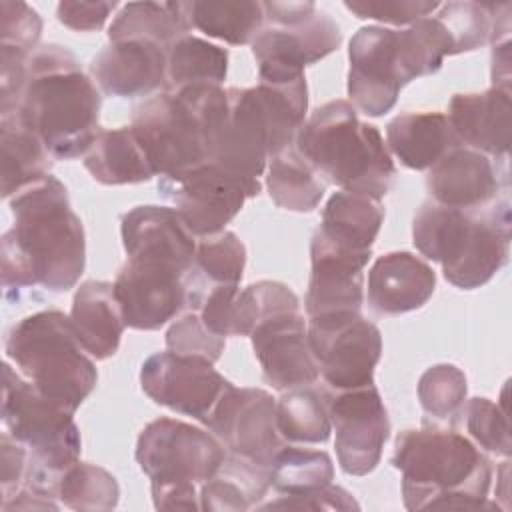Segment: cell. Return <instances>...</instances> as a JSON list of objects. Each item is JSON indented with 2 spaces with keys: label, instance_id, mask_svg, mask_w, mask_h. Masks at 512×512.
<instances>
[{
  "label": "cell",
  "instance_id": "obj_1",
  "mask_svg": "<svg viewBox=\"0 0 512 512\" xmlns=\"http://www.w3.org/2000/svg\"><path fill=\"white\" fill-rule=\"evenodd\" d=\"M12 228L2 236V286L6 294L42 286L66 292L86 266L84 226L56 176L10 198Z\"/></svg>",
  "mask_w": 512,
  "mask_h": 512
},
{
  "label": "cell",
  "instance_id": "obj_2",
  "mask_svg": "<svg viewBox=\"0 0 512 512\" xmlns=\"http://www.w3.org/2000/svg\"><path fill=\"white\" fill-rule=\"evenodd\" d=\"M392 464L408 510H492V462L464 434L424 424L398 434Z\"/></svg>",
  "mask_w": 512,
  "mask_h": 512
},
{
  "label": "cell",
  "instance_id": "obj_3",
  "mask_svg": "<svg viewBox=\"0 0 512 512\" xmlns=\"http://www.w3.org/2000/svg\"><path fill=\"white\" fill-rule=\"evenodd\" d=\"M100 92L76 56L58 44L38 46L28 60L16 108L56 160L84 156L100 134Z\"/></svg>",
  "mask_w": 512,
  "mask_h": 512
},
{
  "label": "cell",
  "instance_id": "obj_4",
  "mask_svg": "<svg viewBox=\"0 0 512 512\" xmlns=\"http://www.w3.org/2000/svg\"><path fill=\"white\" fill-rule=\"evenodd\" d=\"M228 114L214 142L210 162L234 176L260 184L276 154L296 142L308 110L306 78L290 84L258 82L252 88H228Z\"/></svg>",
  "mask_w": 512,
  "mask_h": 512
},
{
  "label": "cell",
  "instance_id": "obj_5",
  "mask_svg": "<svg viewBox=\"0 0 512 512\" xmlns=\"http://www.w3.org/2000/svg\"><path fill=\"white\" fill-rule=\"evenodd\" d=\"M416 250L442 266L460 288L484 286L510 254V202L500 198L480 210H458L426 200L412 220Z\"/></svg>",
  "mask_w": 512,
  "mask_h": 512
},
{
  "label": "cell",
  "instance_id": "obj_6",
  "mask_svg": "<svg viewBox=\"0 0 512 512\" xmlns=\"http://www.w3.org/2000/svg\"><path fill=\"white\" fill-rule=\"evenodd\" d=\"M302 158L346 192L382 200L396 182V166L380 130L360 122L346 100L318 106L294 142Z\"/></svg>",
  "mask_w": 512,
  "mask_h": 512
},
{
  "label": "cell",
  "instance_id": "obj_7",
  "mask_svg": "<svg viewBox=\"0 0 512 512\" xmlns=\"http://www.w3.org/2000/svg\"><path fill=\"white\" fill-rule=\"evenodd\" d=\"M228 114L222 86L162 90L132 112V130L156 176H176L210 160Z\"/></svg>",
  "mask_w": 512,
  "mask_h": 512
},
{
  "label": "cell",
  "instance_id": "obj_8",
  "mask_svg": "<svg viewBox=\"0 0 512 512\" xmlns=\"http://www.w3.org/2000/svg\"><path fill=\"white\" fill-rule=\"evenodd\" d=\"M6 356L40 394L76 412L92 394L98 372L80 344L70 316L42 310L16 322L6 334Z\"/></svg>",
  "mask_w": 512,
  "mask_h": 512
},
{
  "label": "cell",
  "instance_id": "obj_9",
  "mask_svg": "<svg viewBox=\"0 0 512 512\" xmlns=\"http://www.w3.org/2000/svg\"><path fill=\"white\" fill-rule=\"evenodd\" d=\"M226 448L202 428L176 418H156L136 442V462L150 478L158 510H200V486L222 466Z\"/></svg>",
  "mask_w": 512,
  "mask_h": 512
},
{
  "label": "cell",
  "instance_id": "obj_10",
  "mask_svg": "<svg viewBox=\"0 0 512 512\" xmlns=\"http://www.w3.org/2000/svg\"><path fill=\"white\" fill-rule=\"evenodd\" d=\"M264 28L252 42L260 82L290 84L304 68L338 50L340 26L314 2H262Z\"/></svg>",
  "mask_w": 512,
  "mask_h": 512
},
{
  "label": "cell",
  "instance_id": "obj_11",
  "mask_svg": "<svg viewBox=\"0 0 512 512\" xmlns=\"http://www.w3.org/2000/svg\"><path fill=\"white\" fill-rule=\"evenodd\" d=\"M2 422L6 432L28 448L32 460L60 476L78 462L82 450L74 412L48 400L8 362L2 366Z\"/></svg>",
  "mask_w": 512,
  "mask_h": 512
},
{
  "label": "cell",
  "instance_id": "obj_12",
  "mask_svg": "<svg viewBox=\"0 0 512 512\" xmlns=\"http://www.w3.org/2000/svg\"><path fill=\"white\" fill-rule=\"evenodd\" d=\"M308 340L330 390L374 384V370L382 354V334L360 312L308 318Z\"/></svg>",
  "mask_w": 512,
  "mask_h": 512
},
{
  "label": "cell",
  "instance_id": "obj_13",
  "mask_svg": "<svg viewBox=\"0 0 512 512\" xmlns=\"http://www.w3.org/2000/svg\"><path fill=\"white\" fill-rule=\"evenodd\" d=\"M192 272L164 258L130 256L114 280L124 324L134 330H158L190 308Z\"/></svg>",
  "mask_w": 512,
  "mask_h": 512
},
{
  "label": "cell",
  "instance_id": "obj_14",
  "mask_svg": "<svg viewBox=\"0 0 512 512\" xmlns=\"http://www.w3.org/2000/svg\"><path fill=\"white\" fill-rule=\"evenodd\" d=\"M158 192L172 202L196 238H206L222 232L244 202L258 196L260 184L246 182L208 160L176 176H160Z\"/></svg>",
  "mask_w": 512,
  "mask_h": 512
},
{
  "label": "cell",
  "instance_id": "obj_15",
  "mask_svg": "<svg viewBox=\"0 0 512 512\" xmlns=\"http://www.w3.org/2000/svg\"><path fill=\"white\" fill-rule=\"evenodd\" d=\"M336 432V456L350 476L370 474L390 436V420L374 384L322 394Z\"/></svg>",
  "mask_w": 512,
  "mask_h": 512
},
{
  "label": "cell",
  "instance_id": "obj_16",
  "mask_svg": "<svg viewBox=\"0 0 512 512\" xmlns=\"http://www.w3.org/2000/svg\"><path fill=\"white\" fill-rule=\"evenodd\" d=\"M350 104L366 116L390 112L410 82L398 42V30L362 26L348 46Z\"/></svg>",
  "mask_w": 512,
  "mask_h": 512
},
{
  "label": "cell",
  "instance_id": "obj_17",
  "mask_svg": "<svg viewBox=\"0 0 512 512\" xmlns=\"http://www.w3.org/2000/svg\"><path fill=\"white\" fill-rule=\"evenodd\" d=\"M140 386L156 404L204 424L234 384L212 362L166 350L144 360Z\"/></svg>",
  "mask_w": 512,
  "mask_h": 512
},
{
  "label": "cell",
  "instance_id": "obj_18",
  "mask_svg": "<svg viewBox=\"0 0 512 512\" xmlns=\"http://www.w3.org/2000/svg\"><path fill=\"white\" fill-rule=\"evenodd\" d=\"M204 426L222 442L228 454L270 468L286 446L276 426V400L262 388L232 386Z\"/></svg>",
  "mask_w": 512,
  "mask_h": 512
},
{
  "label": "cell",
  "instance_id": "obj_19",
  "mask_svg": "<svg viewBox=\"0 0 512 512\" xmlns=\"http://www.w3.org/2000/svg\"><path fill=\"white\" fill-rule=\"evenodd\" d=\"M508 162L498 166V160L456 146L428 168L426 186L434 202L458 208L480 210L500 200V192L508 190Z\"/></svg>",
  "mask_w": 512,
  "mask_h": 512
},
{
  "label": "cell",
  "instance_id": "obj_20",
  "mask_svg": "<svg viewBox=\"0 0 512 512\" xmlns=\"http://www.w3.org/2000/svg\"><path fill=\"white\" fill-rule=\"evenodd\" d=\"M252 348L272 388L286 392L306 388L320 376L314 360L308 324L300 312H288L260 322L252 334Z\"/></svg>",
  "mask_w": 512,
  "mask_h": 512
},
{
  "label": "cell",
  "instance_id": "obj_21",
  "mask_svg": "<svg viewBox=\"0 0 512 512\" xmlns=\"http://www.w3.org/2000/svg\"><path fill=\"white\" fill-rule=\"evenodd\" d=\"M90 78L118 98L162 92L168 88V50L146 40L110 42L92 58Z\"/></svg>",
  "mask_w": 512,
  "mask_h": 512
},
{
  "label": "cell",
  "instance_id": "obj_22",
  "mask_svg": "<svg viewBox=\"0 0 512 512\" xmlns=\"http://www.w3.org/2000/svg\"><path fill=\"white\" fill-rule=\"evenodd\" d=\"M368 260V254L338 250L314 234L310 242L312 268L304 300L308 318L360 312L364 302V268Z\"/></svg>",
  "mask_w": 512,
  "mask_h": 512
},
{
  "label": "cell",
  "instance_id": "obj_23",
  "mask_svg": "<svg viewBox=\"0 0 512 512\" xmlns=\"http://www.w3.org/2000/svg\"><path fill=\"white\" fill-rule=\"evenodd\" d=\"M510 88L492 86L484 92L454 94L448 120L462 146L478 150L492 160L508 162L510 152Z\"/></svg>",
  "mask_w": 512,
  "mask_h": 512
},
{
  "label": "cell",
  "instance_id": "obj_24",
  "mask_svg": "<svg viewBox=\"0 0 512 512\" xmlns=\"http://www.w3.org/2000/svg\"><path fill=\"white\" fill-rule=\"evenodd\" d=\"M122 244L126 256H154L194 270L196 236L180 214L168 206H136L122 216Z\"/></svg>",
  "mask_w": 512,
  "mask_h": 512
},
{
  "label": "cell",
  "instance_id": "obj_25",
  "mask_svg": "<svg viewBox=\"0 0 512 512\" xmlns=\"http://www.w3.org/2000/svg\"><path fill=\"white\" fill-rule=\"evenodd\" d=\"M434 288V270L412 252L384 254L368 272V304L386 316L422 308L432 298Z\"/></svg>",
  "mask_w": 512,
  "mask_h": 512
},
{
  "label": "cell",
  "instance_id": "obj_26",
  "mask_svg": "<svg viewBox=\"0 0 512 512\" xmlns=\"http://www.w3.org/2000/svg\"><path fill=\"white\" fill-rule=\"evenodd\" d=\"M70 322L92 358L106 360L114 356L126 328L114 294V282L88 280L80 284L72 300Z\"/></svg>",
  "mask_w": 512,
  "mask_h": 512
},
{
  "label": "cell",
  "instance_id": "obj_27",
  "mask_svg": "<svg viewBox=\"0 0 512 512\" xmlns=\"http://www.w3.org/2000/svg\"><path fill=\"white\" fill-rule=\"evenodd\" d=\"M388 150L412 170H428L444 154L462 146L442 112L400 114L386 126Z\"/></svg>",
  "mask_w": 512,
  "mask_h": 512
},
{
  "label": "cell",
  "instance_id": "obj_28",
  "mask_svg": "<svg viewBox=\"0 0 512 512\" xmlns=\"http://www.w3.org/2000/svg\"><path fill=\"white\" fill-rule=\"evenodd\" d=\"M382 222L384 208L380 200L340 190L328 198L314 234L338 250L372 256Z\"/></svg>",
  "mask_w": 512,
  "mask_h": 512
},
{
  "label": "cell",
  "instance_id": "obj_29",
  "mask_svg": "<svg viewBox=\"0 0 512 512\" xmlns=\"http://www.w3.org/2000/svg\"><path fill=\"white\" fill-rule=\"evenodd\" d=\"M0 148L4 198L50 176V152L18 110L0 116Z\"/></svg>",
  "mask_w": 512,
  "mask_h": 512
},
{
  "label": "cell",
  "instance_id": "obj_30",
  "mask_svg": "<svg viewBox=\"0 0 512 512\" xmlns=\"http://www.w3.org/2000/svg\"><path fill=\"white\" fill-rule=\"evenodd\" d=\"M84 166L96 182L106 186L138 184L156 176L132 126L100 130L84 154Z\"/></svg>",
  "mask_w": 512,
  "mask_h": 512
},
{
  "label": "cell",
  "instance_id": "obj_31",
  "mask_svg": "<svg viewBox=\"0 0 512 512\" xmlns=\"http://www.w3.org/2000/svg\"><path fill=\"white\" fill-rule=\"evenodd\" d=\"M510 12V2H448L434 18L444 26L454 56L508 38Z\"/></svg>",
  "mask_w": 512,
  "mask_h": 512
},
{
  "label": "cell",
  "instance_id": "obj_32",
  "mask_svg": "<svg viewBox=\"0 0 512 512\" xmlns=\"http://www.w3.org/2000/svg\"><path fill=\"white\" fill-rule=\"evenodd\" d=\"M268 490V468L226 452L220 470L200 486V510L242 512L258 508Z\"/></svg>",
  "mask_w": 512,
  "mask_h": 512
},
{
  "label": "cell",
  "instance_id": "obj_33",
  "mask_svg": "<svg viewBox=\"0 0 512 512\" xmlns=\"http://www.w3.org/2000/svg\"><path fill=\"white\" fill-rule=\"evenodd\" d=\"M182 8L190 30L196 28L206 36L224 40L232 46L252 44L266 22L262 2L254 0H192L182 2Z\"/></svg>",
  "mask_w": 512,
  "mask_h": 512
},
{
  "label": "cell",
  "instance_id": "obj_34",
  "mask_svg": "<svg viewBox=\"0 0 512 512\" xmlns=\"http://www.w3.org/2000/svg\"><path fill=\"white\" fill-rule=\"evenodd\" d=\"M190 32L182 2H128L108 28V40H146L170 48Z\"/></svg>",
  "mask_w": 512,
  "mask_h": 512
},
{
  "label": "cell",
  "instance_id": "obj_35",
  "mask_svg": "<svg viewBox=\"0 0 512 512\" xmlns=\"http://www.w3.org/2000/svg\"><path fill=\"white\" fill-rule=\"evenodd\" d=\"M266 186L272 202L290 212H312L326 192V182L294 144L270 158Z\"/></svg>",
  "mask_w": 512,
  "mask_h": 512
},
{
  "label": "cell",
  "instance_id": "obj_36",
  "mask_svg": "<svg viewBox=\"0 0 512 512\" xmlns=\"http://www.w3.org/2000/svg\"><path fill=\"white\" fill-rule=\"evenodd\" d=\"M228 72V52L198 36L186 34L168 48V88L220 86Z\"/></svg>",
  "mask_w": 512,
  "mask_h": 512
},
{
  "label": "cell",
  "instance_id": "obj_37",
  "mask_svg": "<svg viewBox=\"0 0 512 512\" xmlns=\"http://www.w3.org/2000/svg\"><path fill=\"white\" fill-rule=\"evenodd\" d=\"M246 266V248L242 240L230 232L222 230L218 234L200 238L196 242L194 254V304L210 286L222 284H240L242 272Z\"/></svg>",
  "mask_w": 512,
  "mask_h": 512
},
{
  "label": "cell",
  "instance_id": "obj_38",
  "mask_svg": "<svg viewBox=\"0 0 512 512\" xmlns=\"http://www.w3.org/2000/svg\"><path fill=\"white\" fill-rule=\"evenodd\" d=\"M270 488L278 496H300L332 484L334 464L322 450L284 446L272 460Z\"/></svg>",
  "mask_w": 512,
  "mask_h": 512
},
{
  "label": "cell",
  "instance_id": "obj_39",
  "mask_svg": "<svg viewBox=\"0 0 512 512\" xmlns=\"http://www.w3.org/2000/svg\"><path fill=\"white\" fill-rule=\"evenodd\" d=\"M276 426L286 442L320 444L330 438L332 424L322 394L306 388L286 390L276 402Z\"/></svg>",
  "mask_w": 512,
  "mask_h": 512
},
{
  "label": "cell",
  "instance_id": "obj_40",
  "mask_svg": "<svg viewBox=\"0 0 512 512\" xmlns=\"http://www.w3.org/2000/svg\"><path fill=\"white\" fill-rule=\"evenodd\" d=\"M56 498H60L66 508L80 512L112 510L118 504L120 486L108 470L96 464L76 462L60 472Z\"/></svg>",
  "mask_w": 512,
  "mask_h": 512
},
{
  "label": "cell",
  "instance_id": "obj_41",
  "mask_svg": "<svg viewBox=\"0 0 512 512\" xmlns=\"http://www.w3.org/2000/svg\"><path fill=\"white\" fill-rule=\"evenodd\" d=\"M288 312H300V300L286 284L276 280L254 282L236 296L234 336H250L260 322Z\"/></svg>",
  "mask_w": 512,
  "mask_h": 512
},
{
  "label": "cell",
  "instance_id": "obj_42",
  "mask_svg": "<svg viewBox=\"0 0 512 512\" xmlns=\"http://www.w3.org/2000/svg\"><path fill=\"white\" fill-rule=\"evenodd\" d=\"M466 376L454 364L430 366L418 380V400L426 414L454 422L466 402Z\"/></svg>",
  "mask_w": 512,
  "mask_h": 512
},
{
  "label": "cell",
  "instance_id": "obj_43",
  "mask_svg": "<svg viewBox=\"0 0 512 512\" xmlns=\"http://www.w3.org/2000/svg\"><path fill=\"white\" fill-rule=\"evenodd\" d=\"M464 420L470 436L488 452L508 458L512 452L508 410L488 398H470L464 404Z\"/></svg>",
  "mask_w": 512,
  "mask_h": 512
},
{
  "label": "cell",
  "instance_id": "obj_44",
  "mask_svg": "<svg viewBox=\"0 0 512 512\" xmlns=\"http://www.w3.org/2000/svg\"><path fill=\"white\" fill-rule=\"evenodd\" d=\"M226 346V338L214 334L200 318L198 310L190 308L166 332V348L180 356L204 358L216 362Z\"/></svg>",
  "mask_w": 512,
  "mask_h": 512
},
{
  "label": "cell",
  "instance_id": "obj_45",
  "mask_svg": "<svg viewBox=\"0 0 512 512\" xmlns=\"http://www.w3.org/2000/svg\"><path fill=\"white\" fill-rule=\"evenodd\" d=\"M42 36V18L26 2H0V46L32 54Z\"/></svg>",
  "mask_w": 512,
  "mask_h": 512
},
{
  "label": "cell",
  "instance_id": "obj_46",
  "mask_svg": "<svg viewBox=\"0 0 512 512\" xmlns=\"http://www.w3.org/2000/svg\"><path fill=\"white\" fill-rule=\"evenodd\" d=\"M344 6L356 18L378 20L394 26H410L440 8L438 2L430 0H346Z\"/></svg>",
  "mask_w": 512,
  "mask_h": 512
},
{
  "label": "cell",
  "instance_id": "obj_47",
  "mask_svg": "<svg viewBox=\"0 0 512 512\" xmlns=\"http://www.w3.org/2000/svg\"><path fill=\"white\" fill-rule=\"evenodd\" d=\"M30 56L18 48L0 46V116L20 106Z\"/></svg>",
  "mask_w": 512,
  "mask_h": 512
},
{
  "label": "cell",
  "instance_id": "obj_48",
  "mask_svg": "<svg viewBox=\"0 0 512 512\" xmlns=\"http://www.w3.org/2000/svg\"><path fill=\"white\" fill-rule=\"evenodd\" d=\"M258 508H278V510H358L360 504L350 492L340 486L328 484L308 494L300 496H278L276 500L258 504Z\"/></svg>",
  "mask_w": 512,
  "mask_h": 512
},
{
  "label": "cell",
  "instance_id": "obj_49",
  "mask_svg": "<svg viewBox=\"0 0 512 512\" xmlns=\"http://www.w3.org/2000/svg\"><path fill=\"white\" fill-rule=\"evenodd\" d=\"M30 452L18 440H14L8 432L0 438V484H2V500L10 498L18 492L30 470Z\"/></svg>",
  "mask_w": 512,
  "mask_h": 512
},
{
  "label": "cell",
  "instance_id": "obj_50",
  "mask_svg": "<svg viewBox=\"0 0 512 512\" xmlns=\"http://www.w3.org/2000/svg\"><path fill=\"white\" fill-rule=\"evenodd\" d=\"M116 2H60L56 6V18L70 30L94 32L100 30L110 18Z\"/></svg>",
  "mask_w": 512,
  "mask_h": 512
},
{
  "label": "cell",
  "instance_id": "obj_51",
  "mask_svg": "<svg viewBox=\"0 0 512 512\" xmlns=\"http://www.w3.org/2000/svg\"><path fill=\"white\" fill-rule=\"evenodd\" d=\"M492 86L510 88V38L492 44Z\"/></svg>",
  "mask_w": 512,
  "mask_h": 512
}]
</instances>
